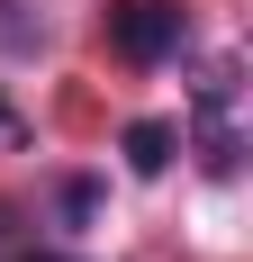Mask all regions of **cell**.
<instances>
[{"label":"cell","instance_id":"1","mask_svg":"<svg viewBox=\"0 0 253 262\" xmlns=\"http://www.w3.org/2000/svg\"><path fill=\"white\" fill-rule=\"evenodd\" d=\"M109 46L126 63H163V54H181V9L172 0H109Z\"/></svg>","mask_w":253,"mask_h":262},{"label":"cell","instance_id":"2","mask_svg":"<svg viewBox=\"0 0 253 262\" xmlns=\"http://www.w3.org/2000/svg\"><path fill=\"white\" fill-rule=\"evenodd\" d=\"M172 145H181V127H163V118H136V127H126V163H136V172H163Z\"/></svg>","mask_w":253,"mask_h":262},{"label":"cell","instance_id":"3","mask_svg":"<svg viewBox=\"0 0 253 262\" xmlns=\"http://www.w3.org/2000/svg\"><path fill=\"white\" fill-rule=\"evenodd\" d=\"M0 136H9V108H0Z\"/></svg>","mask_w":253,"mask_h":262}]
</instances>
